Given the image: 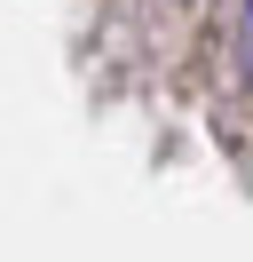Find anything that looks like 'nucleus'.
<instances>
[{
  "instance_id": "obj_1",
  "label": "nucleus",
  "mask_w": 253,
  "mask_h": 262,
  "mask_svg": "<svg viewBox=\"0 0 253 262\" xmlns=\"http://www.w3.org/2000/svg\"><path fill=\"white\" fill-rule=\"evenodd\" d=\"M237 72H245V88H253V0L237 8Z\"/></svg>"
}]
</instances>
